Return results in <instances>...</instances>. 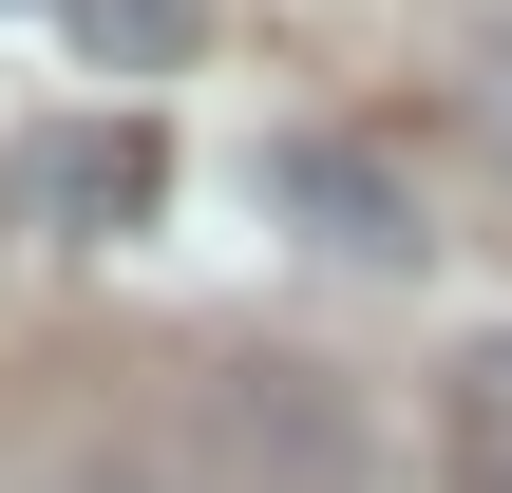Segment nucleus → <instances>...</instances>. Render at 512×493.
I'll return each mask as SVG.
<instances>
[{"label":"nucleus","instance_id":"2","mask_svg":"<svg viewBox=\"0 0 512 493\" xmlns=\"http://www.w3.org/2000/svg\"><path fill=\"white\" fill-rule=\"evenodd\" d=\"M266 209H304L342 266H418V247H437L418 171H399L380 133H266Z\"/></svg>","mask_w":512,"mask_h":493},{"label":"nucleus","instance_id":"1","mask_svg":"<svg viewBox=\"0 0 512 493\" xmlns=\"http://www.w3.org/2000/svg\"><path fill=\"white\" fill-rule=\"evenodd\" d=\"M0 209H19L38 247H114V228L171 209V133H152V114H57V133L0 152Z\"/></svg>","mask_w":512,"mask_h":493},{"label":"nucleus","instance_id":"5","mask_svg":"<svg viewBox=\"0 0 512 493\" xmlns=\"http://www.w3.org/2000/svg\"><path fill=\"white\" fill-rule=\"evenodd\" d=\"M494 493H512V475H494Z\"/></svg>","mask_w":512,"mask_h":493},{"label":"nucleus","instance_id":"3","mask_svg":"<svg viewBox=\"0 0 512 493\" xmlns=\"http://www.w3.org/2000/svg\"><path fill=\"white\" fill-rule=\"evenodd\" d=\"M57 19H76L95 76H190L209 57V0H57Z\"/></svg>","mask_w":512,"mask_h":493},{"label":"nucleus","instance_id":"4","mask_svg":"<svg viewBox=\"0 0 512 493\" xmlns=\"http://www.w3.org/2000/svg\"><path fill=\"white\" fill-rule=\"evenodd\" d=\"M456 456L512 475V342H475V380H456Z\"/></svg>","mask_w":512,"mask_h":493}]
</instances>
